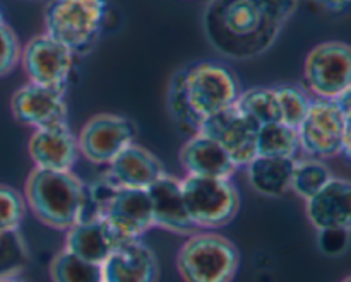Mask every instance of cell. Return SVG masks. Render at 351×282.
Returning <instances> with one entry per match:
<instances>
[{
	"mask_svg": "<svg viewBox=\"0 0 351 282\" xmlns=\"http://www.w3.org/2000/svg\"><path fill=\"white\" fill-rule=\"evenodd\" d=\"M23 47L17 38L16 31L5 23L0 21V79L12 74L21 64Z\"/></svg>",
	"mask_w": 351,
	"mask_h": 282,
	"instance_id": "cell-29",
	"label": "cell"
},
{
	"mask_svg": "<svg viewBox=\"0 0 351 282\" xmlns=\"http://www.w3.org/2000/svg\"><path fill=\"white\" fill-rule=\"evenodd\" d=\"M341 282H351V277L348 276V277H345V279H343Z\"/></svg>",
	"mask_w": 351,
	"mask_h": 282,
	"instance_id": "cell-32",
	"label": "cell"
},
{
	"mask_svg": "<svg viewBox=\"0 0 351 282\" xmlns=\"http://www.w3.org/2000/svg\"><path fill=\"white\" fill-rule=\"evenodd\" d=\"M350 94L339 99L312 98L307 115L298 125L300 151L312 159L350 157Z\"/></svg>",
	"mask_w": 351,
	"mask_h": 282,
	"instance_id": "cell-4",
	"label": "cell"
},
{
	"mask_svg": "<svg viewBox=\"0 0 351 282\" xmlns=\"http://www.w3.org/2000/svg\"><path fill=\"white\" fill-rule=\"evenodd\" d=\"M308 222L322 231H350L351 183L346 178H332L324 188L305 201Z\"/></svg>",
	"mask_w": 351,
	"mask_h": 282,
	"instance_id": "cell-14",
	"label": "cell"
},
{
	"mask_svg": "<svg viewBox=\"0 0 351 282\" xmlns=\"http://www.w3.org/2000/svg\"><path fill=\"white\" fill-rule=\"evenodd\" d=\"M89 218H103L125 242L141 240L154 228L147 190L113 188L101 181L89 187Z\"/></svg>",
	"mask_w": 351,
	"mask_h": 282,
	"instance_id": "cell-7",
	"label": "cell"
},
{
	"mask_svg": "<svg viewBox=\"0 0 351 282\" xmlns=\"http://www.w3.org/2000/svg\"><path fill=\"white\" fill-rule=\"evenodd\" d=\"M10 112L17 122L34 130L67 123L69 116L65 94L31 82L14 91L10 98Z\"/></svg>",
	"mask_w": 351,
	"mask_h": 282,
	"instance_id": "cell-13",
	"label": "cell"
},
{
	"mask_svg": "<svg viewBox=\"0 0 351 282\" xmlns=\"http://www.w3.org/2000/svg\"><path fill=\"white\" fill-rule=\"evenodd\" d=\"M26 260L27 252L19 231L0 235V277L17 276Z\"/></svg>",
	"mask_w": 351,
	"mask_h": 282,
	"instance_id": "cell-28",
	"label": "cell"
},
{
	"mask_svg": "<svg viewBox=\"0 0 351 282\" xmlns=\"http://www.w3.org/2000/svg\"><path fill=\"white\" fill-rule=\"evenodd\" d=\"M26 201L19 190L0 183V235L17 233L26 218Z\"/></svg>",
	"mask_w": 351,
	"mask_h": 282,
	"instance_id": "cell-27",
	"label": "cell"
},
{
	"mask_svg": "<svg viewBox=\"0 0 351 282\" xmlns=\"http://www.w3.org/2000/svg\"><path fill=\"white\" fill-rule=\"evenodd\" d=\"M307 88L315 98L339 99L351 92V50L345 41H324L308 51L304 64Z\"/></svg>",
	"mask_w": 351,
	"mask_h": 282,
	"instance_id": "cell-9",
	"label": "cell"
},
{
	"mask_svg": "<svg viewBox=\"0 0 351 282\" xmlns=\"http://www.w3.org/2000/svg\"><path fill=\"white\" fill-rule=\"evenodd\" d=\"M103 282H160V264L141 240L125 242L103 262Z\"/></svg>",
	"mask_w": 351,
	"mask_h": 282,
	"instance_id": "cell-18",
	"label": "cell"
},
{
	"mask_svg": "<svg viewBox=\"0 0 351 282\" xmlns=\"http://www.w3.org/2000/svg\"><path fill=\"white\" fill-rule=\"evenodd\" d=\"M24 201L38 221L58 231L89 218V185L72 171L34 168L24 185Z\"/></svg>",
	"mask_w": 351,
	"mask_h": 282,
	"instance_id": "cell-3",
	"label": "cell"
},
{
	"mask_svg": "<svg viewBox=\"0 0 351 282\" xmlns=\"http://www.w3.org/2000/svg\"><path fill=\"white\" fill-rule=\"evenodd\" d=\"M312 2H315L317 5H321V7H324V9L329 10V12L343 14L350 9L351 0H312Z\"/></svg>",
	"mask_w": 351,
	"mask_h": 282,
	"instance_id": "cell-30",
	"label": "cell"
},
{
	"mask_svg": "<svg viewBox=\"0 0 351 282\" xmlns=\"http://www.w3.org/2000/svg\"><path fill=\"white\" fill-rule=\"evenodd\" d=\"M165 173L167 171L160 159L151 151L134 142L127 146L115 159L110 161L103 181L113 188L146 190Z\"/></svg>",
	"mask_w": 351,
	"mask_h": 282,
	"instance_id": "cell-17",
	"label": "cell"
},
{
	"mask_svg": "<svg viewBox=\"0 0 351 282\" xmlns=\"http://www.w3.org/2000/svg\"><path fill=\"white\" fill-rule=\"evenodd\" d=\"M240 267V252L226 236L197 231L177 253V270L184 282H233Z\"/></svg>",
	"mask_w": 351,
	"mask_h": 282,
	"instance_id": "cell-6",
	"label": "cell"
},
{
	"mask_svg": "<svg viewBox=\"0 0 351 282\" xmlns=\"http://www.w3.org/2000/svg\"><path fill=\"white\" fill-rule=\"evenodd\" d=\"M74 58L64 44L43 33L24 44L19 65L27 82L65 94L74 70Z\"/></svg>",
	"mask_w": 351,
	"mask_h": 282,
	"instance_id": "cell-10",
	"label": "cell"
},
{
	"mask_svg": "<svg viewBox=\"0 0 351 282\" xmlns=\"http://www.w3.org/2000/svg\"><path fill=\"white\" fill-rule=\"evenodd\" d=\"M243 113L256 120L259 127L267 123H281L280 103L276 88H250L240 92L235 103Z\"/></svg>",
	"mask_w": 351,
	"mask_h": 282,
	"instance_id": "cell-23",
	"label": "cell"
},
{
	"mask_svg": "<svg viewBox=\"0 0 351 282\" xmlns=\"http://www.w3.org/2000/svg\"><path fill=\"white\" fill-rule=\"evenodd\" d=\"M27 153L38 170L72 171L79 156L77 137L67 123L38 129L31 133Z\"/></svg>",
	"mask_w": 351,
	"mask_h": 282,
	"instance_id": "cell-15",
	"label": "cell"
},
{
	"mask_svg": "<svg viewBox=\"0 0 351 282\" xmlns=\"http://www.w3.org/2000/svg\"><path fill=\"white\" fill-rule=\"evenodd\" d=\"M187 177L233 178L237 166L228 154L204 133H192L178 154Z\"/></svg>",
	"mask_w": 351,
	"mask_h": 282,
	"instance_id": "cell-20",
	"label": "cell"
},
{
	"mask_svg": "<svg viewBox=\"0 0 351 282\" xmlns=\"http://www.w3.org/2000/svg\"><path fill=\"white\" fill-rule=\"evenodd\" d=\"M136 136V123L127 116L112 113L95 115L79 132V154L95 164H108L127 146L134 144Z\"/></svg>",
	"mask_w": 351,
	"mask_h": 282,
	"instance_id": "cell-11",
	"label": "cell"
},
{
	"mask_svg": "<svg viewBox=\"0 0 351 282\" xmlns=\"http://www.w3.org/2000/svg\"><path fill=\"white\" fill-rule=\"evenodd\" d=\"M50 279L51 282H103L101 266L86 262L62 248L51 259Z\"/></svg>",
	"mask_w": 351,
	"mask_h": 282,
	"instance_id": "cell-25",
	"label": "cell"
},
{
	"mask_svg": "<svg viewBox=\"0 0 351 282\" xmlns=\"http://www.w3.org/2000/svg\"><path fill=\"white\" fill-rule=\"evenodd\" d=\"M189 216L197 229L228 226L240 209V194L232 178L187 177L180 180Z\"/></svg>",
	"mask_w": 351,
	"mask_h": 282,
	"instance_id": "cell-8",
	"label": "cell"
},
{
	"mask_svg": "<svg viewBox=\"0 0 351 282\" xmlns=\"http://www.w3.org/2000/svg\"><path fill=\"white\" fill-rule=\"evenodd\" d=\"M0 21H3V16H2V10H0Z\"/></svg>",
	"mask_w": 351,
	"mask_h": 282,
	"instance_id": "cell-33",
	"label": "cell"
},
{
	"mask_svg": "<svg viewBox=\"0 0 351 282\" xmlns=\"http://www.w3.org/2000/svg\"><path fill=\"white\" fill-rule=\"evenodd\" d=\"M295 159L256 156L247 164V178L257 194L264 197H281L290 190Z\"/></svg>",
	"mask_w": 351,
	"mask_h": 282,
	"instance_id": "cell-21",
	"label": "cell"
},
{
	"mask_svg": "<svg viewBox=\"0 0 351 282\" xmlns=\"http://www.w3.org/2000/svg\"><path fill=\"white\" fill-rule=\"evenodd\" d=\"M298 9V0H209L206 40L223 57L252 60L267 53Z\"/></svg>",
	"mask_w": 351,
	"mask_h": 282,
	"instance_id": "cell-1",
	"label": "cell"
},
{
	"mask_svg": "<svg viewBox=\"0 0 351 282\" xmlns=\"http://www.w3.org/2000/svg\"><path fill=\"white\" fill-rule=\"evenodd\" d=\"M31 2H36V0H31Z\"/></svg>",
	"mask_w": 351,
	"mask_h": 282,
	"instance_id": "cell-34",
	"label": "cell"
},
{
	"mask_svg": "<svg viewBox=\"0 0 351 282\" xmlns=\"http://www.w3.org/2000/svg\"><path fill=\"white\" fill-rule=\"evenodd\" d=\"M197 133H204L215 140L237 168H245L257 156L259 123L237 105L209 118Z\"/></svg>",
	"mask_w": 351,
	"mask_h": 282,
	"instance_id": "cell-12",
	"label": "cell"
},
{
	"mask_svg": "<svg viewBox=\"0 0 351 282\" xmlns=\"http://www.w3.org/2000/svg\"><path fill=\"white\" fill-rule=\"evenodd\" d=\"M146 190L151 201L154 226L184 236L199 231L185 207L180 180L165 173Z\"/></svg>",
	"mask_w": 351,
	"mask_h": 282,
	"instance_id": "cell-16",
	"label": "cell"
},
{
	"mask_svg": "<svg viewBox=\"0 0 351 282\" xmlns=\"http://www.w3.org/2000/svg\"><path fill=\"white\" fill-rule=\"evenodd\" d=\"M332 173L324 161L312 159H295L293 173H291L290 190H293L304 201L317 194L332 180Z\"/></svg>",
	"mask_w": 351,
	"mask_h": 282,
	"instance_id": "cell-24",
	"label": "cell"
},
{
	"mask_svg": "<svg viewBox=\"0 0 351 282\" xmlns=\"http://www.w3.org/2000/svg\"><path fill=\"white\" fill-rule=\"evenodd\" d=\"M122 243H125V240L105 219L95 216V218L77 222L65 231L64 248L86 262L103 266V262Z\"/></svg>",
	"mask_w": 351,
	"mask_h": 282,
	"instance_id": "cell-19",
	"label": "cell"
},
{
	"mask_svg": "<svg viewBox=\"0 0 351 282\" xmlns=\"http://www.w3.org/2000/svg\"><path fill=\"white\" fill-rule=\"evenodd\" d=\"M298 153H300V142H298L297 130L283 123H267L259 127L257 156L297 159Z\"/></svg>",
	"mask_w": 351,
	"mask_h": 282,
	"instance_id": "cell-22",
	"label": "cell"
},
{
	"mask_svg": "<svg viewBox=\"0 0 351 282\" xmlns=\"http://www.w3.org/2000/svg\"><path fill=\"white\" fill-rule=\"evenodd\" d=\"M108 0H50L45 7V34L74 57L91 53L105 27Z\"/></svg>",
	"mask_w": 351,
	"mask_h": 282,
	"instance_id": "cell-5",
	"label": "cell"
},
{
	"mask_svg": "<svg viewBox=\"0 0 351 282\" xmlns=\"http://www.w3.org/2000/svg\"><path fill=\"white\" fill-rule=\"evenodd\" d=\"M242 92L239 77L221 62H194L173 74L167 105L178 127L197 133L218 113L233 106Z\"/></svg>",
	"mask_w": 351,
	"mask_h": 282,
	"instance_id": "cell-2",
	"label": "cell"
},
{
	"mask_svg": "<svg viewBox=\"0 0 351 282\" xmlns=\"http://www.w3.org/2000/svg\"><path fill=\"white\" fill-rule=\"evenodd\" d=\"M276 94L278 103H280L281 123L297 130L307 115L312 98L307 94V91L291 84L276 86Z\"/></svg>",
	"mask_w": 351,
	"mask_h": 282,
	"instance_id": "cell-26",
	"label": "cell"
},
{
	"mask_svg": "<svg viewBox=\"0 0 351 282\" xmlns=\"http://www.w3.org/2000/svg\"><path fill=\"white\" fill-rule=\"evenodd\" d=\"M0 282H27V281H24L23 277L19 276H5V277H0Z\"/></svg>",
	"mask_w": 351,
	"mask_h": 282,
	"instance_id": "cell-31",
	"label": "cell"
}]
</instances>
